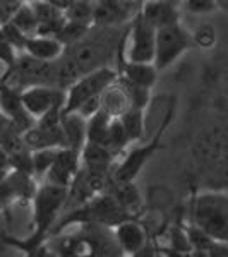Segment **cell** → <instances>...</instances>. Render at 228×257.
<instances>
[{
	"mask_svg": "<svg viewBox=\"0 0 228 257\" xmlns=\"http://www.w3.org/2000/svg\"><path fill=\"white\" fill-rule=\"evenodd\" d=\"M155 36L156 30L148 23L139 11L129 21L124 45H127V60L132 62H153L155 57Z\"/></svg>",
	"mask_w": 228,
	"mask_h": 257,
	"instance_id": "cell-7",
	"label": "cell"
},
{
	"mask_svg": "<svg viewBox=\"0 0 228 257\" xmlns=\"http://www.w3.org/2000/svg\"><path fill=\"white\" fill-rule=\"evenodd\" d=\"M117 86L122 89L124 96H126L129 106H138V108H144L149 105L151 101V89L148 88H141V86H136L132 82L126 81L124 77H117Z\"/></svg>",
	"mask_w": 228,
	"mask_h": 257,
	"instance_id": "cell-24",
	"label": "cell"
},
{
	"mask_svg": "<svg viewBox=\"0 0 228 257\" xmlns=\"http://www.w3.org/2000/svg\"><path fill=\"white\" fill-rule=\"evenodd\" d=\"M64 98L65 89L57 88V86L38 84L21 89V99H23L24 108L35 120L53 108H62Z\"/></svg>",
	"mask_w": 228,
	"mask_h": 257,
	"instance_id": "cell-9",
	"label": "cell"
},
{
	"mask_svg": "<svg viewBox=\"0 0 228 257\" xmlns=\"http://www.w3.org/2000/svg\"><path fill=\"white\" fill-rule=\"evenodd\" d=\"M23 52L35 57V59H38V60L53 62L62 55L64 45H62L55 36L33 35V36H28L26 41H24Z\"/></svg>",
	"mask_w": 228,
	"mask_h": 257,
	"instance_id": "cell-18",
	"label": "cell"
},
{
	"mask_svg": "<svg viewBox=\"0 0 228 257\" xmlns=\"http://www.w3.org/2000/svg\"><path fill=\"white\" fill-rule=\"evenodd\" d=\"M192 35V45L199 48H211L216 43V31L209 24H202L201 28H197L196 33H190Z\"/></svg>",
	"mask_w": 228,
	"mask_h": 257,
	"instance_id": "cell-28",
	"label": "cell"
},
{
	"mask_svg": "<svg viewBox=\"0 0 228 257\" xmlns=\"http://www.w3.org/2000/svg\"><path fill=\"white\" fill-rule=\"evenodd\" d=\"M0 111L21 132L28 131L35 123V118L24 108L23 99H21V91L11 88L4 82H0Z\"/></svg>",
	"mask_w": 228,
	"mask_h": 257,
	"instance_id": "cell-13",
	"label": "cell"
},
{
	"mask_svg": "<svg viewBox=\"0 0 228 257\" xmlns=\"http://www.w3.org/2000/svg\"><path fill=\"white\" fill-rule=\"evenodd\" d=\"M30 4L36 14V21H38L36 35L55 36L65 23L64 12L59 7L53 6V4H50L48 0H36V2H30Z\"/></svg>",
	"mask_w": 228,
	"mask_h": 257,
	"instance_id": "cell-17",
	"label": "cell"
},
{
	"mask_svg": "<svg viewBox=\"0 0 228 257\" xmlns=\"http://www.w3.org/2000/svg\"><path fill=\"white\" fill-rule=\"evenodd\" d=\"M48 240H43V238H38L35 235H30L26 238H19V237H14L11 233H6L2 231L0 233V243L6 247H14L21 250L23 254L30 255V257H50L53 255L52 248L48 247Z\"/></svg>",
	"mask_w": 228,
	"mask_h": 257,
	"instance_id": "cell-21",
	"label": "cell"
},
{
	"mask_svg": "<svg viewBox=\"0 0 228 257\" xmlns=\"http://www.w3.org/2000/svg\"><path fill=\"white\" fill-rule=\"evenodd\" d=\"M26 2H36V0H26Z\"/></svg>",
	"mask_w": 228,
	"mask_h": 257,
	"instance_id": "cell-35",
	"label": "cell"
},
{
	"mask_svg": "<svg viewBox=\"0 0 228 257\" xmlns=\"http://www.w3.org/2000/svg\"><path fill=\"white\" fill-rule=\"evenodd\" d=\"M79 167H81L79 153L70 148H57L55 155H53V161L50 165L43 182L60 185V187H69L70 182L76 177Z\"/></svg>",
	"mask_w": 228,
	"mask_h": 257,
	"instance_id": "cell-11",
	"label": "cell"
},
{
	"mask_svg": "<svg viewBox=\"0 0 228 257\" xmlns=\"http://www.w3.org/2000/svg\"><path fill=\"white\" fill-rule=\"evenodd\" d=\"M0 82L19 91L38 84L57 86L55 60L53 62L38 60L24 52L18 53L16 62L12 64V67L6 69V74L0 77Z\"/></svg>",
	"mask_w": 228,
	"mask_h": 257,
	"instance_id": "cell-4",
	"label": "cell"
},
{
	"mask_svg": "<svg viewBox=\"0 0 228 257\" xmlns=\"http://www.w3.org/2000/svg\"><path fill=\"white\" fill-rule=\"evenodd\" d=\"M216 4H218V9H219V11H226L228 0H216Z\"/></svg>",
	"mask_w": 228,
	"mask_h": 257,
	"instance_id": "cell-33",
	"label": "cell"
},
{
	"mask_svg": "<svg viewBox=\"0 0 228 257\" xmlns=\"http://www.w3.org/2000/svg\"><path fill=\"white\" fill-rule=\"evenodd\" d=\"M65 199H67V187H60V185L48 184V182H41L36 187L31 197V233L35 237L43 240H48L52 237V228L62 214Z\"/></svg>",
	"mask_w": 228,
	"mask_h": 257,
	"instance_id": "cell-2",
	"label": "cell"
},
{
	"mask_svg": "<svg viewBox=\"0 0 228 257\" xmlns=\"http://www.w3.org/2000/svg\"><path fill=\"white\" fill-rule=\"evenodd\" d=\"M117 153L111 151L108 146L99 143H91V141H86L79 153L81 167L110 173L115 165H117Z\"/></svg>",
	"mask_w": 228,
	"mask_h": 257,
	"instance_id": "cell-15",
	"label": "cell"
},
{
	"mask_svg": "<svg viewBox=\"0 0 228 257\" xmlns=\"http://www.w3.org/2000/svg\"><path fill=\"white\" fill-rule=\"evenodd\" d=\"M38 182L31 173L12 170V172L0 182V213H7L14 204H26L31 202Z\"/></svg>",
	"mask_w": 228,
	"mask_h": 257,
	"instance_id": "cell-8",
	"label": "cell"
},
{
	"mask_svg": "<svg viewBox=\"0 0 228 257\" xmlns=\"http://www.w3.org/2000/svg\"><path fill=\"white\" fill-rule=\"evenodd\" d=\"M94 6H96V0H74L64 11V16L69 21H76V23L93 26Z\"/></svg>",
	"mask_w": 228,
	"mask_h": 257,
	"instance_id": "cell-25",
	"label": "cell"
},
{
	"mask_svg": "<svg viewBox=\"0 0 228 257\" xmlns=\"http://www.w3.org/2000/svg\"><path fill=\"white\" fill-rule=\"evenodd\" d=\"M57 148H47V149H36L31 153V175L36 182L43 180L47 175L50 165L53 161V155H55Z\"/></svg>",
	"mask_w": 228,
	"mask_h": 257,
	"instance_id": "cell-26",
	"label": "cell"
},
{
	"mask_svg": "<svg viewBox=\"0 0 228 257\" xmlns=\"http://www.w3.org/2000/svg\"><path fill=\"white\" fill-rule=\"evenodd\" d=\"M0 33H2L4 38L9 41V43L16 50H21V52H23L24 41H26L28 36L24 35L23 31H19L18 28H16L14 24L11 23L9 19H6V21H2V23H0Z\"/></svg>",
	"mask_w": 228,
	"mask_h": 257,
	"instance_id": "cell-27",
	"label": "cell"
},
{
	"mask_svg": "<svg viewBox=\"0 0 228 257\" xmlns=\"http://www.w3.org/2000/svg\"><path fill=\"white\" fill-rule=\"evenodd\" d=\"M113 235L122 254L141 255L148 250V231L138 218H129L113 226Z\"/></svg>",
	"mask_w": 228,
	"mask_h": 257,
	"instance_id": "cell-12",
	"label": "cell"
},
{
	"mask_svg": "<svg viewBox=\"0 0 228 257\" xmlns=\"http://www.w3.org/2000/svg\"><path fill=\"white\" fill-rule=\"evenodd\" d=\"M161 2H168V4H175V6H180L182 0H161Z\"/></svg>",
	"mask_w": 228,
	"mask_h": 257,
	"instance_id": "cell-34",
	"label": "cell"
},
{
	"mask_svg": "<svg viewBox=\"0 0 228 257\" xmlns=\"http://www.w3.org/2000/svg\"><path fill=\"white\" fill-rule=\"evenodd\" d=\"M12 170H14V168H12L9 155H7V153L4 151L2 148H0V182H2L7 175H9Z\"/></svg>",
	"mask_w": 228,
	"mask_h": 257,
	"instance_id": "cell-31",
	"label": "cell"
},
{
	"mask_svg": "<svg viewBox=\"0 0 228 257\" xmlns=\"http://www.w3.org/2000/svg\"><path fill=\"white\" fill-rule=\"evenodd\" d=\"M81 230L77 237L84 245V252L88 255L101 257H117L124 255L113 235V228L103 225H79Z\"/></svg>",
	"mask_w": 228,
	"mask_h": 257,
	"instance_id": "cell-10",
	"label": "cell"
},
{
	"mask_svg": "<svg viewBox=\"0 0 228 257\" xmlns=\"http://www.w3.org/2000/svg\"><path fill=\"white\" fill-rule=\"evenodd\" d=\"M120 123H122L126 136L129 139V144L141 143L144 136V125H146V118H144V108L138 106H127L117 115Z\"/></svg>",
	"mask_w": 228,
	"mask_h": 257,
	"instance_id": "cell-22",
	"label": "cell"
},
{
	"mask_svg": "<svg viewBox=\"0 0 228 257\" xmlns=\"http://www.w3.org/2000/svg\"><path fill=\"white\" fill-rule=\"evenodd\" d=\"M9 123H11V122H9V120L6 118V115H4L2 111H0V132H2L4 128H6L7 125H9Z\"/></svg>",
	"mask_w": 228,
	"mask_h": 257,
	"instance_id": "cell-32",
	"label": "cell"
},
{
	"mask_svg": "<svg viewBox=\"0 0 228 257\" xmlns=\"http://www.w3.org/2000/svg\"><path fill=\"white\" fill-rule=\"evenodd\" d=\"M103 192L110 194L117 201V204L124 211H127L132 216H138L141 211L144 209V199L141 196V190L136 185V180L131 182H119V180H108Z\"/></svg>",
	"mask_w": 228,
	"mask_h": 257,
	"instance_id": "cell-14",
	"label": "cell"
},
{
	"mask_svg": "<svg viewBox=\"0 0 228 257\" xmlns=\"http://www.w3.org/2000/svg\"><path fill=\"white\" fill-rule=\"evenodd\" d=\"M7 19H9L19 31H23L26 36L36 35L38 21H36V14H35V11H33L31 4L26 2V0L18 4V7L11 12V16Z\"/></svg>",
	"mask_w": 228,
	"mask_h": 257,
	"instance_id": "cell-23",
	"label": "cell"
},
{
	"mask_svg": "<svg viewBox=\"0 0 228 257\" xmlns=\"http://www.w3.org/2000/svg\"><path fill=\"white\" fill-rule=\"evenodd\" d=\"M117 77L119 72L115 69L108 67V65H103V67L82 74L72 84H69L65 88L62 111H76L88 99L103 96V93L117 81Z\"/></svg>",
	"mask_w": 228,
	"mask_h": 257,
	"instance_id": "cell-5",
	"label": "cell"
},
{
	"mask_svg": "<svg viewBox=\"0 0 228 257\" xmlns=\"http://www.w3.org/2000/svg\"><path fill=\"white\" fill-rule=\"evenodd\" d=\"M192 35L185 30L182 21L158 28L155 36V57L153 64L158 72L168 69L177 60L192 48Z\"/></svg>",
	"mask_w": 228,
	"mask_h": 257,
	"instance_id": "cell-6",
	"label": "cell"
},
{
	"mask_svg": "<svg viewBox=\"0 0 228 257\" xmlns=\"http://www.w3.org/2000/svg\"><path fill=\"white\" fill-rule=\"evenodd\" d=\"M16 57H18V50L12 47L9 41L4 38L2 33H0V62L6 65V69H9L16 62Z\"/></svg>",
	"mask_w": 228,
	"mask_h": 257,
	"instance_id": "cell-30",
	"label": "cell"
},
{
	"mask_svg": "<svg viewBox=\"0 0 228 257\" xmlns=\"http://www.w3.org/2000/svg\"><path fill=\"white\" fill-rule=\"evenodd\" d=\"M60 122L65 138V148L81 153L86 143V118L77 111H62Z\"/></svg>",
	"mask_w": 228,
	"mask_h": 257,
	"instance_id": "cell-20",
	"label": "cell"
},
{
	"mask_svg": "<svg viewBox=\"0 0 228 257\" xmlns=\"http://www.w3.org/2000/svg\"><path fill=\"white\" fill-rule=\"evenodd\" d=\"M175 118V103H170L167 113H165L163 120H161L158 131L155 132L151 139L148 143H143L139 146H136L132 151H129L120 163H117L111 170V180H119V182H131L136 180L139 177V173L143 172V168L148 165V161L158 153V149L163 146V138L167 134V128L170 127L172 120Z\"/></svg>",
	"mask_w": 228,
	"mask_h": 257,
	"instance_id": "cell-3",
	"label": "cell"
},
{
	"mask_svg": "<svg viewBox=\"0 0 228 257\" xmlns=\"http://www.w3.org/2000/svg\"><path fill=\"white\" fill-rule=\"evenodd\" d=\"M190 225L216 242L228 243V194L206 190L194 194L190 202Z\"/></svg>",
	"mask_w": 228,
	"mask_h": 257,
	"instance_id": "cell-1",
	"label": "cell"
},
{
	"mask_svg": "<svg viewBox=\"0 0 228 257\" xmlns=\"http://www.w3.org/2000/svg\"><path fill=\"white\" fill-rule=\"evenodd\" d=\"M138 11L155 30L168 26V24H173V23H179L180 21L179 6L161 2V0H143Z\"/></svg>",
	"mask_w": 228,
	"mask_h": 257,
	"instance_id": "cell-16",
	"label": "cell"
},
{
	"mask_svg": "<svg viewBox=\"0 0 228 257\" xmlns=\"http://www.w3.org/2000/svg\"><path fill=\"white\" fill-rule=\"evenodd\" d=\"M180 4H184L185 9L192 14H211L218 9L216 0H182Z\"/></svg>",
	"mask_w": 228,
	"mask_h": 257,
	"instance_id": "cell-29",
	"label": "cell"
},
{
	"mask_svg": "<svg viewBox=\"0 0 228 257\" xmlns=\"http://www.w3.org/2000/svg\"><path fill=\"white\" fill-rule=\"evenodd\" d=\"M158 69L155 67L153 62H122V70L119 72L120 77L132 82L141 88L153 89V86L158 81Z\"/></svg>",
	"mask_w": 228,
	"mask_h": 257,
	"instance_id": "cell-19",
	"label": "cell"
}]
</instances>
